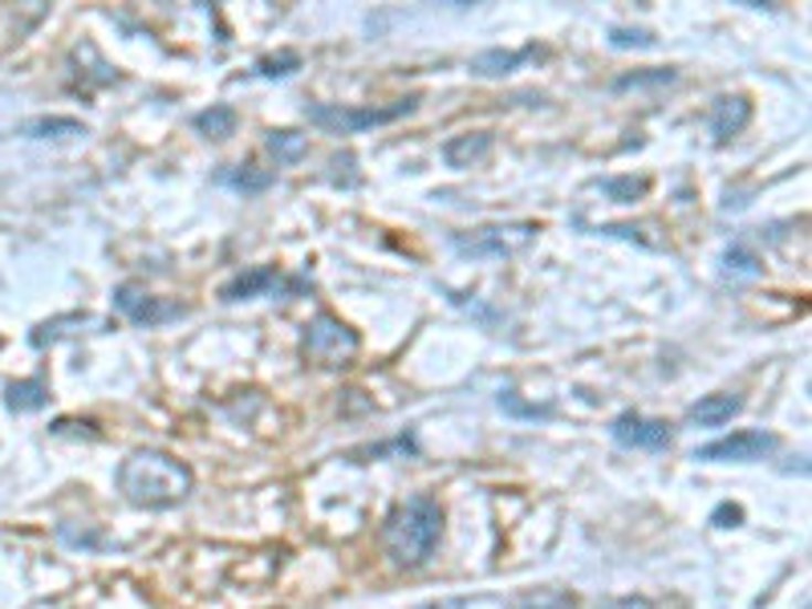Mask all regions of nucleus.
Listing matches in <instances>:
<instances>
[{"instance_id":"nucleus-5","label":"nucleus","mask_w":812,"mask_h":609,"mask_svg":"<svg viewBox=\"0 0 812 609\" xmlns=\"http://www.w3.org/2000/svg\"><path fill=\"white\" fill-rule=\"evenodd\" d=\"M540 237V224H484L472 232H451V249L472 261H504L525 252Z\"/></svg>"},{"instance_id":"nucleus-19","label":"nucleus","mask_w":812,"mask_h":609,"mask_svg":"<svg viewBox=\"0 0 812 609\" xmlns=\"http://www.w3.org/2000/svg\"><path fill=\"white\" fill-rule=\"evenodd\" d=\"M601 196H610L613 203H634V199H642L650 191V179H642V175H613V179H601L598 183Z\"/></svg>"},{"instance_id":"nucleus-27","label":"nucleus","mask_w":812,"mask_h":609,"mask_svg":"<svg viewBox=\"0 0 812 609\" xmlns=\"http://www.w3.org/2000/svg\"><path fill=\"white\" fill-rule=\"evenodd\" d=\"M500 411L516 414V419H549L552 407H528V402H520V398H516V390H504V395H500Z\"/></svg>"},{"instance_id":"nucleus-20","label":"nucleus","mask_w":812,"mask_h":609,"mask_svg":"<svg viewBox=\"0 0 812 609\" xmlns=\"http://www.w3.org/2000/svg\"><path fill=\"white\" fill-rule=\"evenodd\" d=\"M678 82V70H634V74H622L613 82L618 94L625 90H663V86H675Z\"/></svg>"},{"instance_id":"nucleus-29","label":"nucleus","mask_w":812,"mask_h":609,"mask_svg":"<svg viewBox=\"0 0 812 609\" xmlns=\"http://www.w3.org/2000/svg\"><path fill=\"white\" fill-rule=\"evenodd\" d=\"M711 524L715 528H736V524H744V508L739 504H719L711 512Z\"/></svg>"},{"instance_id":"nucleus-4","label":"nucleus","mask_w":812,"mask_h":609,"mask_svg":"<svg viewBox=\"0 0 812 609\" xmlns=\"http://www.w3.org/2000/svg\"><path fill=\"white\" fill-rule=\"evenodd\" d=\"M419 106V98H399L390 106H334V102H309L305 118L325 135H362L370 126H390L407 118Z\"/></svg>"},{"instance_id":"nucleus-26","label":"nucleus","mask_w":812,"mask_h":609,"mask_svg":"<svg viewBox=\"0 0 812 609\" xmlns=\"http://www.w3.org/2000/svg\"><path fill=\"white\" fill-rule=\"evenodd\" d=\"M423 609H508L504 597H492V594H479V597H447V601H431Z\"/></svg>"},{"instance_id":"nucleus-9","label":"nucleus","mask_w":812,"mask_h":609,"mask_svg":"<svg viewBox=\"0 0 812 609\" xmlns=\"http://www.w3.org/2000/svg\"><path fill=\"white\" fill-rule=\"evenodd\" d=\"M281 288H305V281H285L273 264H261V269H249V273L232 276V281L220 288V297L249 301V297H264V293H281Z\"/></svg>"},{"instance_id":"nucleus-15","label":"nucleus","mask_w":812,"mask_h":609,"mask_svg":"<svg viewBox=\"0 0 812 609\" xmlns=\"http://www.w3.org/2000/svg\"><path fill=\"white\" fill-rule=\"evenodd\" d=\"M4 402H9V411H17V414L41 411V407L50 402V386L41 382V378H25V382H9V390H4Z\"/></svg>"},{"instance_id":"nucleus-31","label":"nucleus","mask_w":812,"mask_h":609,"mask_svg":"<svg viewBox=\"0 0 812 609\" xmlns=\"http://www.w3.org/2000/svg\"><path fill=\"white\" fill-rule=\"evenodd\" d=\"M601 609H654V601L650 597H613Z\"/></svg>"},{"instance_id":"nucleus-21","label":"nucleus","mask_w":812,"mask_h":609,"mask_svg":"<svg viewBox=\"0 0 812 609\" xmlns=\"http://www.w3.org/2000/svg\"><path fill=\"white\" fill-rule=\"evenodd\" d=\"M94 322H98V317H89V313H70V317H53V322L38 325V329H33V337H29V342H33V346H38V349H45V346H53L57 337L74 334L70 325H94Z\"/></svg>"},{"instance_id":"nucleus-1","label":"nucleus","mask_w":812,"mask_h":609,"mask_svg":"<svg viewBox=\"0 0 812 609\" xmlns=\"http://www.w3.org/2000/svg\"><path fill=\"white\" fill-rule=\"evenodd\" d=\"M196 475L183 460L155 448H138L118 463V492L135 508H176L191 496Z\"/></svg>"},{"instance_id":"nucleus-2","label":"nucleus","mask_w":812,"mask_h":609,"mask_svg":"<svg viewBox=\"0 0 812 609\" xmlns=\"http://www.w3.org/2000/svg\"><path fill=\"white\" fill-rule=\"evenodd\" d=\"M443 540V508L435 496H411L387 516L382 545L399 569H423Z\"/></svg>"},{"instance_id":"nucleus-10","label":"nucleus","mask_w":812,"mask_h":609,"mask_svg":"<svg viewBox=\"0 0 812 609\" xmlns=\"http://www.w3.org/2000/svg\"><path fill=\"white\" fill-rule=\"evenodd\" d=\"M751 123V102L744 94H724V98L711 102V114H707V126H711L715 143H727V138L744 135V126Z\"/></svg>"},{"instance_id":"nucleus-6","label":"nucleus","mask_w":812,"mask_h":609,"mask_svg":"<svg viewBox=\"0 0 812 609\" xmlns=\"http://www.w3.org/2000/svg\"><path fill=\"white\" fill-rule=\"evenodd\" d=\"M114 309L123 313L126 322L147 325V329H155V325H162V322H176V317L188 313L179 301L155 297V293H147L143 285H135V281H126V285L114 288Z\"/></svg>"},{"instance_id":"nucleus-30","label":"nucleus","mask_w":812,"mask_h":609,"mask_svg":"<svg viewBox=\"0 0 812 609\" xmlns=\"http://www.w3.org/2000/svg\"><path fill=\"white\" fill-rule=\"evenodd\" d=\"M451 301H455V305H463V309L467 313H475V317H479V322H500V313H492V309H484V305H479V301H467L463 297V293H451Z\"/></svg>"},{"instance_id":"nucleus-28","label":"nucleus","mask_w":812,"mask_h":609,"mask_svg":"<svg viewBox=\"0 0 812 609\" xmlns=\"http://www.w3.org/2000/svg\"><path fill=\"white\" fill-rule=\"evenodd\" d=\"M57 536H62L65 545H74V548H102V545H106V536H102V533H94V528H82V533H77L74 524H62V528H57Z\"/></svg>"},{"instance_id":"nucleus-17","label":"nucleus","mask_w":812,"mask_h":609,"mask_svg":"<svg viewBox=\"0 0 812 609\" xmlns=\"http://www.w3.org/2000/svg\"><path fill=\"white\" fill-rule=\"evenodd\" d=\"M264 147L273 150L276 162L293 167V162H300L305 155H309V138L297 135V130H285V126H281V130H268V135H264Z\"/></svg>"},{"instance_id":"nucleus-22","label":"nucleus","mask_w":812,"mask_h":609,"mask_svg":"<svg viewBox=\"0 0 812 609\" xmlns=\"http://www.w3.org/2000/svg\"><path fill=\"white\" fill-rule=\"evenodd\" d=\"M577 597L565 594V589H537V594H525V597H513L508 609H573Z\"/></svg>"},{"instance_id":"nucleus-25","label":"nucleus","mask_w":812,"mask_h":609,"mask_svg":"<svg viewBox=\"0 0 812 609\" xmlns=\"http://www.w3.org/2000/svg\"><path fill=\"white\" fill-rule=\"evenodd\" d=\"M610 45L613 50H654L658 41H654V33H646V29H610Z\"/></svg>"},{"instance_id":"nucleus-11","label":"nucleus","mask_w":812,"mask_h":609,"mask_svg":"<svg viewBox=\"0 0 812 609\" xmlns=\"http://www.w3.org/2000/svg\"><path fill=\"white\" fill-rule=\"evenodd\" d=\"M532 57H545V53L537 50V45H528V50H484L472 57V74L479 77H508L516 74L525 62H532Z\"/></svg>"},{"instance_id":"nucleus-3","label":"nucleus","mask_w":812,"mask_h":609,"mask_svg":"<svg viewBox=\"0 0 812 609\" xmlns=\"http://www.w3.org/2000/svg\"><path fill=\"white\" fill-rule=\"evenodd\" d=\"M358 349H362V337L358 329L334 317V313H317L313 322H305L300 329V358L313 361V366H321V370H341V366H350L358 358Z\"/></svg>"},{"instance_id":"nucleus-23","label":"nucleus","mask_w":812,"mask_h":609,"mask_svg":"<svg viewBox=\"0 0 812 609\" xmlns=\"http://www.w3.org/2000/svg\"><path fill=\"white\" fill-rule=\"evenodd\" d=\"M261 77H288L300 70V53L297 50H281V53H268V57H261V62L252 65Z\"/></svg>"},{"instance_id":"nucleus-14","label":"nucleus","mask_w":812,"mask_h":609,"mask_svg":"<svg viewBox=\"0 0 812 609\" xmlns=\"http://www.w3.org/2000/svg\"><path fill=\"white\" fill-rule=\"evenodd\" d=\"M273 179H276L273 171H261V167H252V162H240V167H224V171L215 175V183L236 187V191H244V196L268 191V187H273Z\"/></svg>"},{"instance_id":"nucleus-16","label":"nucleus","mask_w":812,"mask_h":609,"mask_svg":"<svg viewBox=\"0 0 812 609\" xmlns=\"http://www.w3.org/2000/svg\"><path fill=\"white\" fill-rule=\"evenodd\" d=\"M21 135L25 138H82L86 135V126L77 123V118H65V114H45V118H29L21 126Z\"/></svg>"},{"instance_id":"nucleus-7","label":"nucleus","mask_w":812,"mask_h":609,"mask_svg":"<svg viewBox=\"0 0 812 609\" xmlns=\"http://www.w3.org/2000/svg\"><path fill=\"white\" fill-rule=\"evenodd\" d=\"M780 448V439L772 431H736V435H724L715 443H703L695 451L699 463H756L763 455H772Z\"/></svg>"},{"instance_id":"nucleus-24","label":"nucleus","mask_w":812,"mask_h":609,"mask_svg":"<svg viewBox=\"0 0 812 609\" xmlns=\"http://www.w3.org/2000/svg\"><path fill=\"white\" fill-rule=\"evenodd\" d=\"M724 269L731 276H760V256L748 249V244H731L724 252Z\"/></svg>"},{"instance_id":"nucleus-18","label":"nucleus","mask_w":812,"mask_h":609,"mask_svg":"<svg viewBox=\"0 0 812 609\" xmlns=\"http://www.w3.org/2000/svg\"><path fill=\"white\" fill-rule=\"evenodd\" d=\"M196 130L208 138H228L236 135V111L232 106H224V102H215V106H208V111L196 114Z\"/></svg>"},{"instance_id":"nucleus-12","label":"nucleus","mask_w":812,"mask_h":609,"mask_svg":"<svg viewBox=\"0 0 812 609\" xmlns=\"http://www.w3.org/2000/svg\"><path fill=\"white\" fill-rule=\"evenodd\" d=\"M744 411V398L739 395H703L695 407L687 411L690 427H724Z\"/></svg>"},{"instance_id":"nucleus-8","label":"nucleus","mask_w":812,"mask_h":609,"mask_svg":"<svg viewBox=\"0 0 812 609\" xmlns=\"http://www.w3.org/2000/svg\"><path fill=\"white\" fill-rule=\"evenodd\" d=\"M610 435H613V443H622V448H630V451H666L671 448V439H675L663 419H646V414H637V411L618 414L610 423Z\"/></svg>"},{"instance_id":"nucleus-13","label":"nucleus","mask_w":812,"mask_h":609,"mask_svg":"<svg viewBox=\"0 0 812 609\" xmlns=\"http://www.w3.org/2000/svg\"><path fill=\"white\" fill-rule=\"evenodd\" d=\"M492 150V130H472V135H455L443 143V162L463 171V167H475L479 159H487Z\"/></svg>"}]
</instances>
